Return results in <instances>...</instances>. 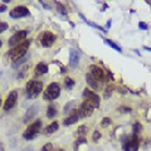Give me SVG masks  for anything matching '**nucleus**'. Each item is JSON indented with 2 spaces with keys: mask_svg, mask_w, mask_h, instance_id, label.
<instances>
[{
  "mask_svg": "<svg viewBox=\"0 0 151 151\" xmlns=\"http://www.w3.org/2000/svg\"><path fill=\"white\" fill-rule=\"evenodd\" d=\"M29 45H30V40H24L23 43H20L19 45L17 47H14V48H12L8 52V55L10 57V59L13 60H19V59H22L23 57L27 53V50L28 48H29Z\"/></svg>",
  "mask_w": 151,
  "mask_h": 151,
  "instance_id": "obj_1",
  "label": "nucleus"
},
{
  "mask_svg": "<svg viewBox=\"0 0 151 151\" xmlns=\"http://www.w3.org/2000/svg\"><path fill=\"white\" fill-rule=\"evenodd\" d=\"M43 89V82L40 81H29L27 83L25 92L28 98H35L40 94V91Z\"/></svg>",
  "mask_w": 151,
  "mask_h": 151,
  "instance_id": "obj_2",
  "label": "nucleus"
},
{
  "mask_svg": "<svg viewBox=\"0 0 151 151\" xmlns=\"http://www.w3.org/2000/svg\"><path fill=\"white\" fill-rule=\"evenodd\" d=\"M60 94V87L58 83H50L47 89L43 93V98L47 101H53L55 98H58Z\"/></svg>",
  "mask_w": 151,
  "mask_h": 151,
  "instance_id": "obj_3",
  "label": "nucleus"
},
{
  "mask_svg": "<svg viewBox=\"0 0 151 151\" xmlns=\"http://www.w3.org/2000/svg\"><path fill=\"white\" fill-rule=\"evenodd\" d=\"M40 129H42V121L37 120V121H34L33 124H30L29 126H28V129L24 132L23 137H24L25 140H33L40 132Z\"/></svg>",
  "mask_w": 151,
  "mask_h": 151,
  "instance_id": "obj_4",
  "label": "nucleus"
},
{
  "mask_svg": "<svg viewBox=\"0 0 151 151\" xmlns=\"http://www.w3.org/2000/svg\"><path fill=\"white\" fill-rule=\"evenodd\" d=\"M83 98L91 103V105H92L94 108L100 107V97H98L97 93H94V92L91 91L89 88H86V89L83 91Z\"/></svg>",
  "mask_w": 151,
  "mask_h": 151,
  "instance_id": "obj_5",
  "label": "nucleus"
},
{
  "mask_svg": "<svg viewBox=\"0 0 151 151\" xmlns=\"http://www.w3.org/2000/svg\"><path fill=\"white\" fill-rule=\"evenodd\" d=\"M27 35H28V30H19V32H17L15 34L9 39V45H10L12 48L19 45L20 43H23V42L25 40Z\"/></svg>",
  "mask_w": 151,
  "mask_h": 151,
  "instance_id": "obj_6",
  "label": "nucleus"
},
{
  "mask_svg": "<svg viewBox=\"0 0 151 151\" xmlns=\"http://www.w3.org/2000/svg\"><path fill=\"white\" fill-rule=\"evenodd\" d=\"M140 146V140L137 137V135H132V137H130L127 141H125L124 144V150L125 151H137Z\"/></svg>",
  "mask_w": 151,
  "mask_h": 151,
  "instance_id": "obj_7",
  "label": "nucleus"
},
{
  "mask_svg": "<svg viewBox=\"0 0 151 151\" xmlns=\"http://www.w3.org/2000/svg\"><path fill=\"white\" fill-rule=\"evenodd\" d=\"M89 70H91V74L93 76L94 78L97 79L98 82H105L106 79H107V74H106V72L103 70L101 67H98V65H94V64H92L91 67H89Z\"/></svg>",
  "mask_w": 151,
  "mask_h": 151,
  "instance_id": "obj_8",
  "label": "nucleus"
},
{
  "mask_svg": "<svg viewBox=\"0 0 151 151\" xmlns=\"http://www.w3.org/2000/svg\"><path fill=\"white\" fill-rule=\"evenodd\" d=\"M29 15V10H28L27 6H23V5H19L15 6L14 9L10 10V18L13 19H19V18H24Z\"/></svg>",
  "mask_w": 151,
  "mask_h": 151,
  "instance_id": "obj_9",
  "label": "nucleus"
},
{
  "mask_svg": "<svg viewBox=\"0 0 151 151\" xmlns=\"http://www.w3.org/2000/svg\"><path fill=\"white\" fill-rule=\"evenodd\" d=\"M93 106L89 103L88 101H83L79 106V110H78V115L79 117H87V116H91L92 112H93Z\"/></svg>",
  "mask_w": 151,
  "mask_h": 151,
  "instance_id": "obj_10",
  "label": "nucleus"
},
{
  "mask_svg": "<svg viewBox=\"0 0 151 151\" xmlns=\"http://www.w3.org/2000/svg\"><path fill=\"white\" fill-rule=\"evenodd\" d=\"M55 42V35L53 34V33L50 32H45L43 35H42V39H40V43L43 47H45V48H49V47H52L54 44Z\"/></svg>",
  "mask_w": 151,
  "mask_h": 151,
  "instance_id": "obj_11",
  "label": "nucleus"
},
{
  "mask_svg": "<svg viewBox=\"0 0 151 151\" xmlns=\"http://www.w3.org/2000/svg\"><path fill=\"white\" fill-rule=\"evenodd\" d=\"M17 100H18V92H17V91H12L10 94L8 96L5 103H4V110H5V111L12 110V108L15 106Z\"/></svg>",
  "mask_w": 151,
  "mask_h": 151,
  "instance_id": "obj_12",
  "label": "nucleus"
},
{
  "mask_svg": "<svg viewBox=\"0 0 151 151\" xmlns=\"http://www.w3.org/2000/svg\"><path fill=\"white\" fill-rule=\"evenodd\" d=\"M38 110H39V106L37 105H33V106H30L29 108H28V111H27V113H25V116H24V122H29L30 120H33L34 119V116L38 113Z\"/></svg>",
  "mask_w": 151,
  "mask_h": 151,
  "instance_id": "obj_13",
  "label": "nucleus"
},
{
  "mask_svg": "<svg viewBox=\"0 0 151 151\" xmlns=\"http://www.w3.org/2000/svg\"><path fill=\"white\" fill-rule=\"evenodd\" d=\"M86 81L88 83V86L91 87L92 89H96V91H97V89H100V82H98L91 73H87L86 74Z\"/></svg>",
  "mask_w": 151,
  "mask_h": 151,
  "instance_id": "obj_14",
  "label": "nucleus"
},
{
  "mask_svg": "<svg viewBox=\"0 0 151 151\" xmlns=\"http://www.w3.org/2000/svg\"><path fill=\"white\" fill-rule=\"evenodd\" d=\"M78 60H79V53L76 49H70L69 50V64L70 67H76L78 64Z\"/></svg>",
  "mask_w": 151,
  "mask_h": 151,
  "instance_id": "obj_15",
  "label": "nucleus"
},
{
  "mask_svg": "<svg viewBox=\"0 0 151 151\" xmlns=\"http://www.w3.org/2000/svg\"><path fill=\"white\" fill-rule=\"evenodd\" d=\"M78 119H79L78 111H77V110H72V113H70V116L68 117V119L64 120V125H65V126L73 125V124H76V122L78 121Z\"/></svg>",
  "mask_w": 151,
  "mask_h": 151,
  "instance_id": "obj_16",
  "label": "nucleus"
},
{
  "mask_svg": "<svg viewBox=\"0 0 151 151\" xmlns=\"http://www.w3.org/2000/svg\"><path fill=\"white\" fill-rule=\"evenodd\" d=\"M58 122H52V124L49 126H47L45 127V130H44V134L45 135H50V134H53V132H55L57 130H58Z\"/></svg>",
  "mask_w": 151,
  "mask_h": 151,
  "instance_id": "obj_17",
  "label": "nucleus"
},
{
  "mask_svg": "<svg viewBox=\"0 0 151 151\" xmlns=\"http://www.w3.org/2000/svg\"><path fill=\"white\" fill-rule=\"evenodd\" d=\"M48 72V67L45 63H38L35 67V74H44Z\"/></svg>",
  "mask_w": 151,
  "mask_h": 151,
  "instance_id": "obj_18",
  "label": "nucleus"
},
{
  "mask_svg": "<svg viewBox=\"0 0 151 151\" xmlns=\"http://www.w3.org/2000/svg\"><path fill=\"white\" fill-rule=\"evenodd\" d=\"M105 43L107 44V45H110L111 48H113L115 50H117V52H122V49H121V47H119L117 45L115 42H112V40H110V39H105Z\"/></svg>",
  "mask_w": 151,
  "mask_h": 151,
  "instance_id": "obj_19",
  "label": "nucleus"
},
{
  "mask_svg": "<svg viewBox=\"0 0 151 151\" xmlns=\"http://www.w3.org/2000/svg\"><path fill=\"white\" fill-rule=\"evenodd\" d=\"M55 115H57V110H55L53 106H49L48 110H47V116H48L49 119H53Z\"/></svg>",
  "mask_w": 151,
  "mask_h": 151,
  "instance_id": "obj_20",
  "label": "nucleus"
},
{
  "mask_svg": "<svg viewBox=\"0 0 151 151\" xmlns=\"http://www.w3.org/2000/svg\"><path fill=\"white\" fill-rule=\"evenodd\" d=\"M64 84H65V88L70 89V88H73V86H74V81H73L72 78H65Z\"/></svg>",
  "mask_w": 151,
  "mask_h": 151,
  "instance_id": "obj_21",
  "label": "nucleus"
},
{
  "mask_svg": "<svg viewBox=\"0 0 151 151\" xmlns=\"http://www.w3.org/2000/svg\"><path fill=\"white\" fill-rule=\"evenodd\" d=\"M57 5V9H58V12L62 14V15H65V14H67V10H65V8H64V5L63 4H60V3H57L55 4Z\"/></svg>",
  "mask_w": 151,
  "mask_h": 151,
  "instance_id": "obj_22",
  "label": "nucleus"
},
{
  "mask_svg": "<svg viewBox=\"0 0 151 151\" xmlns=\"http://www.w3.org/2000/svg\"><path fill=\"white\" fill-rule=\"evenodd\" d=\"M141 130H142V126H141V124L136 122V124L134 125V134H135V135H137Z\"/></svg>",
  "mask_w": 151,
  "mask_h": 151,
  "instance_id": "obj_23",
  "label": "nucleus"
},
{
  "mask_svg": "<svg viewBox=\"0 0 151 151\" xmlns=\"http://www.w3.org/2000/svg\"><path fill=\"white\" fill-rule=\"evenodd\" d=\"M40 151H53V145L52 144H45Z\"/></svg>",
  "mask_w": 151,
  "mask_h": 151,
  "instance_id": "obj_24",
  "label": "nucleus"
},
{
  "mask_svg": "<svg viewBox=\"0 0 151 151\" xmlns=\"http://www.w3.org/2000/svg\"><path fill=\"white\" fill-rule=\"evenodd\" d=\"M6 29H8V24H6V23H4V22L0 23V33L5 32Z\"/></svg>",
  "mask_w": 151,
  "mask_h": 151,
  "instance_id": "obj_25",
  "label": "nucleus"
},
{
  "mask_svg": "<svg viewBox=\"0 0 151 151\" xmlns=\"http://www.w3.org/2000/svg\"><path fill=\"white\" fill-rule=\"evenodd\" d=\"M110 124H111V120L108 119V117H105V119L102 120V126H103V127H107Z\"/></svg>",
  "mask_w": 151,
  "mask_h": 151,
  "instance_id": "obj_26",
  "label": "nucleus"
},
{
  "mask_svg": "<svg viewBox=\"0 0 151 151\" xmlns=\"http://www.w3.org/2000/svg\"><path fill=\"white\" fill-rule=\"evenodd\" d=\"M139 27L141 28V29H144V30H146V29L149 28V25L146 24V23H144V22H140V23H139Z\"/></svg>",
  "mask_w": 151,
  "mask_h": 151,
  "instance_id": "obj_27",
  "label": "nucleus"
},
{
  "mask_svg": "<svg viewBox=\"0 0 151 151\" xmlns=\"http://www.w3.org/2000/svg\"><path fill=\"white\" fill-rule=\"evenodd\" d=\"M101 137V134H100V132H98V131H96V132H94V134H93V141H97L98 139H100Z\"/></svg>",
  "mask_w": 151,
  "mask_h": 151,
  "instance_id": "obj_28",
  "label": "nucleus"
},
{
  "mask_svg": "<svg viewBox=\"0 0 151 151\" xmlns=\"http://www.w3.org/2000/svg\"><path fill=\"white\" fill-rule=\"evenodd\" d=\"M119 111L120 112H131V108H129V107H120Z\"/></svg>",
  "mask_w": 151,
  "mask_h": 151,
  "instance_id": "obj_29",
  "label": "nucleus"
},
{
  "mask_svg": "<svg viewBox=\"0 0 151 151\" xmlns=\"http://www.w3.org/2000/svg\"><path fill=\"white\" fill-rule=\"evenodd\" d=\"M5 10H8L6 9V5L5 4H0V13H4Z\"/></svg>",
  "mask_w": 151,
  "mask_h": 151,
  "instance_id": "obj_30",
  "label": "nucleus"
},
{
  "mask_svg": "<svg viewBox=\"0 0 151 151\" xmlns=\"http://www.w3.org/2000/svg\"><path fill=\"white\" fill-rule=\"evenodd\" d=\"M84 130H86V126H81V127L78 129V132H79V134H81V132H82V134H84V132H86Z\"/></svg>",
  "mask_w": 151,
  "mask_h": 151,
  "instance_id": "obj_31",
  "label": "nucleus"
},
{
  "mask_svg": "<svg viewBox=\"0 0 151 151\" xmlns=\"http://www.w3.org/2000/svg\"><path fill=\"white\" fill-rule=\"evenodd\" d=\"M22 151H33V147H32V146H28V147H25V149H23Z\"/></svg>",
  "mask_w": 151,
  "mask_h": 151,
  "instance_id": "obj_32",
  "label": "nucleus"
},
{
  "mask_svg": "<svg viewBox=\"0 0 151 151\" xmlns=\"http://www.w3.org/2000/svg\"><path fill=\"white\" fill-rule=\"evenodd\" d=\"M145 49H146V50H149V52H151V48H149V47H145Z\"/></svg>",
  "mask_w": 151,
  "mask_h": 151,
  "instance_id": "obj_33",
  "label": "nucleus"
},
{
  "mask_svg": "<svg viewBox=\"0 0 151 151\" xmlns=\"http://www.w3.org/2000/svg\"><path fill=\"white\" fill-rule=\"evenodd\" d=\"M57 151H65L64 149H59V150H57Z\"/></svg>",
  "mask_w": 151,
  "mask_h": 151,
  "instance_id": "obj_34",
  "label": "nucleus"
},
{
  "mask_svg": "<svg viewBox=\"0 0 151 151\" xmlns=\"http://www.w3.org/2000/svg\"><path fill=\"white\" fill-rule=\"evenodd\" d=\"M1 45H3V42H1V40H0V48H1Z\"/></svg>",
  "mask_w": 151,
  "mask_h": 151,
  "instance_id": "obj_35",
  "label": "nucleus"
},
{
  "mask_svg": "<svg viewBox=\"0 0 151 151\" xmlns=\"http://www.w3.org/2000/svg\"><path fill=\"white\" fill-rule=\"evenodd\" d=\"M0 106H1V98H0Z\"/></svg>",
  "mask_w": 151,
  "mask_h": 151,
  "instance_id": "obj_36",
  "label": "nucleus"
},
{
  "mask_svg": "<svg viewBox=\"0 0 151 151\" xmlns=\"http://www.w3.org/2000/svg\"><path fill=\"white\" fill-rule=\"evenodd\" d=\"M150 6H151V4H150Z\"/></svg>",
  "mask_w": 151,
  "mask_h": 151,
  "instance_id": "obj_37",
  "label": "nucleus"
},
{
  "mask_svg": "<svg viewBox=\"0 0 151 151\" xmlns=\"http://www.w3.org/2000/svg\"><path fill=\"white\" fill-rule=\"evenodd\" d=\"M0 23H1V22H0Z\"/></svg>",
  "mask_w": 151,
  "mask_h": 151,
  "instance_id": "obj_38",
  "label": "nucleus"
}]
</instances>
